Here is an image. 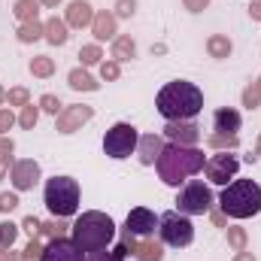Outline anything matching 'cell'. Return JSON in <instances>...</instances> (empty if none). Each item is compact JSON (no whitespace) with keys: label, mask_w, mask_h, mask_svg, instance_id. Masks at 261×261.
Returning a JSON list of instances; mask_svg holds the SVG:
<instances>
[{"label":"cell","mask_w":261,"mask_h":261,"mask_svg":"<svg viewBox=\"0 0 261 261\" xmlns=\"http://www.w3.org/2000/svg\"><path fill=\"white\" fill-rule=\"evenodd\" d=\"M70 225H64L61 219H52V222H46L43 225V234H49V237H64V231Z\"/></svg>","instance_id":"obj_35"},{"label":"cell","mask_w":261,"mask_h":261,"mask_svg":"<svg viewBox=\"0 0 261 261\" xmlns=\"http://www.w3.org/2000/svg\"><path fill=\"white\" fill-rule=\"evenodd\" d=\"M158 234H161V240H164L167 246L182 249V246H189V243L195 240V225H192V219L182 216L179 210H170V213L158 216Z\"/></svg>","instance_id":"obj_6"},{"label":"cell","mask_w":261,"mask_h":261,"mask_svg":"<svg viewBox=\"0 0 261 261\" xmlns=\"http://www.w3.org/2000/svg\"><path fill=\"white\" fill-rule=\"evenodd\" d=\"M155 228H158V216L146 206H134L125 219V234L130 237H152Z\"/></svg>","instance_id":"obj_10"},{"label":"cell","mask_w":261,"mask_h":261,"mask_svg":"<svg viewBox=\"0 0 261 261\" xmlns=\"http://www.w3.org/2000/svg\"><path fill=\"white\" fill-rule=\"evenodd\" d=\"M203 164H206V158H203L200 149H195V146H179V143H164V149H161V155L155 161L158 176L167 186L186 182L189 176H195V173L203 170Z\"/></svg>","instance_id":"obj_2"},{"label":"cell","mask_w":261,"mask_h":261,"mask_svg":"<svg viewBox=\"0 0 261 261\" xmlns=\"http://www.w3.org/2000/svg\"><path fill=\"white\" fill-rule=\"evenodd\" d=\"M40 3H43V6H58L61 0H40Z\"/></svg>","instance_id":"obj_47"},{"label":"cell","mask_w":261,"mask_h":261,"mask_svg":"<svg viewBox=\"0 0 261 261\" xmlns=\"http://www.w3.org/2000/svg\"><path fill=\"white\" fill-rule=\"evenodd\" d=\"M85 261H125L116 252H107V249H94V252H85Z\"/></svg>","instance_id":"obj_36"},{"label":"cell","mask_w":261,"mask_h":261,"mask_svg":"<svg viewBox=\"0 0 261 261\" xmlns=\"http://www.w3.org/2000/svg\"><path fill=\"white\" fill-rule=\"evenodd\" d=\"M137 12V0H116V18H130Z\"/></svg>","instance_id":"obj_33"},{"label":"cell","mask_w":261,"mask_h":261,"mask_svg":"<svg viewBox=\"0 0 261 261\" xmlns=\"http://www.w3.org/2000/svg\"><path fill=\"white\" fill-rule=\"evenodd\" d=\"M119 73H122V70H119V61H103V64H100V76H103L107 82L119 79Z\"/></svg>","instance_id":"obj_39"},{"label":"cell","mask_w":261,"mask_h":261,"mask_svg":"<svg viewBox=\"0 0 261 261\" xmlns=\"http://www.w3.org/2000/svg\"><path fill=\"white\" fill-rule=\"evenodd\" d=\"M237 170H240V158L231 155V152H216L203 164V173H206V179L213 186H228L237 176Z\"/></svg>","instance_id":"obj_9"},{"label":"cell","mask_w":261,"mask_h":261,"mask_svg":"<svg viewBox=\"0 0 261 261\" xmlns=\"http://www.w3.org/2000/svg\"><path fill=\"white\" fill-rule=\"evenodd\" d=\"M249 15L261 21V0H252V3H249Z\"/></svg>","instance_id":"obj_45"},{"label":"cell","mask_w":261,"mask_h":261,"mask_svg":"<svg viewBox=\"0 0 261 261\" xmlns=\"http://www.w3.org/2000/svg\"><path fill=\"white\" fill-rule=\"evenodd\" d=\"M43 203L49 206V213L55 219H67L79 210V182L73 176H52L46 182Z\"/></svg>","instance_id":"obj_5"},{"label":"cell","mask_w":261,"mask_h":261,"mask_svg":"<svg viewBox=\"0 0 261 261\" xmlns=\"http://www.w3.org/2000/svg\"><path fill=\"white\" fill-rule=\"evenodd\" d=\"M9 179H12L15 192H28V189H34V186H37V179H40V164H37L34 158L15 161V164H12V173H9Z\"/></svg>","instance_id":"obj_12"},{"label":"cell","mask_w":261,"mask_h":261,"mask_svg":"<svg viewBox=\"0 0 261 261\" xmlns=\"http://www.w3.org/2000/svg\"><path fill=\"white\" fill-rule=\"evenodd\" d=\"M210 146L219 149V152H228V149H237L240 140H237V134H213L210 137Z\"/></svg>","instance_id":"obj_26"},{"label":"cell","mask_w":261,"mask_h":261,"mask_svg":"<svg viewBox=\"0 0 261 261\" xmlns=\"http://www.w3.org/2000/svg\"><path fill=\"white\" fill-rule=\"evenodd\" d=\"M31 73H34V76H40V79H49V76L55 73V61H52V58H46V55H40V58H34V61H31Z\"/></svg>","instance_id":"obj_27"},{"label":"cell","mask_w":261,"mask_h":261,"mask_svg":"<svg viewBox=\"0 0 261 261\" xmlns=\"http://www.w3.org/2000/svg\"><path fill=\"white\" fill-rule=\"evenodd\" d=\"M0 261H24L21 255H15L12 249H0Z\"/></svg>","instance_id":"obj_44"},{"label":"cell","mask_w":261,"mask_h":261,"mask_svg":"<svg viewBox=\"0 0 261 261\" xmlns=\"http://www.w3.org/2000/svg\"><path fill=\"white\" fill-rule=\"evenodd\" d=\"M67 79H70V88H76V91H97V82L85 70H73Z\"/></svg>","instance_id":"obj_24"},{"label":"cell","mask_w":261,"mask_h":261,"mask_svg":"<svg viewBox=\"0 0 261 261\" xmlns=\"http://www.w3.org/2000/svg\"><path fill=\"white\" fill-rule=\"evenodd\" d=\"M15 237H18V225H12V222H0V249H12Z\"/></svg>","instance_id":"obj_28"},{"label":"cell","mask_w":261,"mask_h":261,"mask_svg":"<svg viewBox=\"0 0 261 261\" xmlns=\"http://www.w3.org/2000/svg\"><path fill=\"white\" fill-rule=\"evenodd\" d=\"M234 261H255V255H252V252H246V249H243V252H237V255H234Z\"/></svg>","instance_id":"obj_46"},{"label":"cell","mask_w":261,"mask_h":261,"mask_svg":"<svg viewBox=\"0 0 261 261\" xmlns=\"http://www.w3.org/2000/svg\"><path fill=\"white\" fill-rule=\"evenodd\" d=\"M137 143H140V134L128 122H119V125H113V128L103 134V152L110 158H116V161L130 158L137 152Z\"/></svg>","instance_id":"obj_7"},{"label":"cell","mask_w":261,"mask_h":261,"mask_svg":"<svg viewBox=\"0 0 261 261\" xmlns=\"http://www.w3.org/2000/svg\"><path fill=\"white\" fill-rule=\"evenodd\" d=\"M21 228H24L31 237H40V234H43V222H40V219H34V216H28V219L21 222Z\"/></svg>","instance_id":"obj_40"},{"label":"cell","mask_w":261,"mask_h":261,"mask_svg":"<svg viewBox=\"0 0 261 261\" xmlns=\"http://www.w3.org/2000/svg\"><path fill=\"white\" fill-rule=\"evenodd\" d=\"M255 88H258V91H261V79H258V82H255Z\"/></svg>","instance_id":"obj_49"},{"label":"cell","mask_w":261,"mask_h":261,"mask_svg":"<svg viewBox=\"0 0 261 261\" xmlns=\"http://www.w3.org/2000/svg\"><path fill=\"white\" fill-rule=\"evenodd\" d=\"M46 34V24H40V21H21L18 24V40L21 43H34V40H40Z\"/></svg>","instance_id":"obj_23"},{"label":"cell","mask_w":261,"mask_h":261,"mask_svg":"<svg viewBox=\"0 0 261 261\" xmlns=\"http://www.w3.org/2000/svg\"><path fill=\"white\" fill-rule=\"evenodd\" d=\"M6 100H9V107H28V91L24 88H9Z\"/></svg>","instance_id":"obj_34"},{"label":"cell","mask_w":261,"mask_h":261,"mask_svg":"<svg viewBox=\"0 0 261 261\" xmlns=\"http://www.w3.org/2000/svg\"><path fill=\"white\" fill-rule=\"evenodd\" d=\"M40 0H15V18L18 21H37Z\"/></svg>","instance_id":"obj_25"},{"label":"cell","mask_w":261,"mask_h":261,"mask_svg":"<svg viewBox=\"0 0 261 261\" xmlns=\"http://www.w3.org/2000/svg\"><path fill=\"white\" fill-rule=\"evenodd\" d=\"M258 152H261V143H258Z\"/></svg>","instance_id":"obj_50"},{"label":"cell","mask_w":261,"mask_h":261,"mask_svg":"<svg viewBox=\"0 0 261 261\" xmlns=\"http://www.w3.org/2000/svg\"><path fill=\"white\" fill-rule=\"evenodd\" d=\"M40 261H85V252H82L73 240H67V237H52V240L43 246Z\"/></svg>","instance_id":"obj_11"},{"label":"cell","mask_w":261,"mask_h":261,"mask_svg":"<svg viewBox=\"0 0 261 261\" xmlns=\"http://www.w3.org/2000/svg\"><path fill=\"white\" fill-rule=\"evenodd\" d=\"M213 125H216V134H237L243 119H240V113L234 107H222V110H216Z\"/></svg>","instance_id":"obj_15"},{"label":"cell","mask_w":261,"mask_h":261,"mask_svg":"<svg viewBox=\"0 0 261 261\" xmlns=\"http://www.w3.org/2000/svg\"><path fill=\"white\" fill-rule=\"evenodd\" d=\"M206 3H210V0H182V6H186L189 12H200V9H206Z\"/></svg>","instance_id":"obj_43"},{"label":"cell","mask_w":261,"mask_h":261,"mask_svg":"<svg viewBox=\"0 0 261 261\" xmlns=\"http://www.w3.org/2000/svg\"><path fill=\"white\" fill-rule=\"evenodd\" d=\"M137 55V43L130 37H116L113 40V61H130Z\"/></svg>","instance_id":"obj_22"},{"label":"cell","mask_w":261,"mask_h":261,"mask_svg":"<svg viewBox=\"0 0 261 261\" xmlns=\"http://www.w3.org/2000/svg\"><path fill=\"white\" fill-rule=\"evenodd\" d=\"M91 34H94V40L97 43H103V40H113L116 37V15L113 12H94V21H91Z\"/></svg>","instance_id":"obj_17"},{"label":"cell","mask_w":261,"mask_h":261,"mask_svg":"<svg viewBox=\"0 0 261 261\" xmlns=\"http://www.w3.org/2000/svg\"><path fill=\"white\" fill-rule=\"evenodd\" d=\"M3 100H6V91H3V88H0V103H3Z\"/></svg>","instance_id":"obj_48"},{"label":"cell","mask_w":261,"mask_h":261,"mask_svg":"<svg viewBox=\"0 0 261 261\" xmlns=\"http://www.w3.org/2000/svg\"><path fill=\"white\" fill-rule=\"evenodd\" d=\"M73 243L82 249V252H94V249H107L116 237V222L100 213V210H85L73 225Z\"/></svg>","instance_id":"obj_3"},{"label":"cell","mask_w":261,"mask_h":261,"mask_svg":"<svg viewBox=\"0 0 261 261\" xmlns=\"http://www.w3.org/2000/svg\"><path fill=\"white\" fill-rule=\"evenodd\" d=\"M219 206L231 219L258 216L261 213V186L255 179H231L222 189V195H219Z\"/></svg>","instance_id":"obj_4"},{"label":"cell","mask_w":261,"mask_h":261,"mask_svg":"<svg viewBox=\"0 0 261 261\" xmlns=\"http://www.w3.org/2000/svg\"><path fill=\"white\" fill-rule=\"evenodd\" d=\"M176 210L182 213V216H203V213H210L213 210V192H210V186L206 182H189L179 197H176Z\"/></svg>","instance_id":"obj_8"},{"label":"cell","mask_w":261,"mask_h":261,"mask_svg":"<svg viewBox=\"0 0 261 261\" xmlns=\"http://www.w3.org/2000/svg\"><path fill=\"white\" fill-rule=\"evenodd\" d=\"M40 110H43V113H52V116H58L64 107H61V100H58L55 94H43V97H40Z\"/></svg>","instance_id":"obj_32"},{"label":"cell","mask_w":261,"mask_h":261,"mask_svg":"<svg viewBox=\"0 0 261 261\" xmlns=\"http://www.w3.org/2000/svg\"><path fill=\"white\" fill-rule=\"evenodd\" d=\"M37 119H40V110H37V107H34V103H28V107H21V116H18V125H21V128H34V125H37Z\"/></svg>","instance_id":"obj_29"},{"label":"cell","mask_w":261,"mask_h":261,"mask_svg":"<svg viewBox=\"0 0 261 261\" xmlns=\"http://www.w3.org/2000/svg\"><path fill=\"white\" fill-rule=\"evenodd\" d=\"M91 21H94V9L85 0H73L67 6V24L70 28H88Z\"/></svg>","instance_id":"obj_16"},{"label":"cell","mask_w":261,"mask_h":261,"mask_svg":"<svg viewBox=\"0 0 261 261\" xmlns=\"http://www.w3.org/2000/svg\"><path fill=\"white\" fill-rule=\"evenodd\" d=\"M15 206H18V195H12V192L0 195V213H12Z\"/></svg>","instance_id":"obj_41"},{"label":"cell","mask_w":261,"mask_h":261,"mask_svg":"<svg viewBox=\"0 0 261 261\" xmlns=\"http://www.w3.org/2000/svg\"><path fill=\"white\" fill-rule=\"evenodd\" d=\"M161 149H164V140H161L158 134H146V137H140V143H137V152H140V161H143V164H155L158 155H161Z\"/></svg>","instance_id":"obj_18"},{"label":"cell","mask_w":261,"mask_h":261,"mask_svg":"<svg viewBox=\"0 0 261 261\" xmlns=\"http://www.w3.org/2000/svg\"><path fill=\"white\" fill-rule=\"evenodd\" d=\"M79 58H82V64H97L103 55H100V46L91 43V46H82V49H79Z\"/></svg>","instance_id":"obj_30"},{"label":"cell","mask_w":261,"mask_h":261,"mask_svg":"<svg viewBox=\"0 0 261 261\" xmlns=\"http://www.w3.org/2000/svg\"><path fill=\"white\" fill-rule=\"evenodd\" d=\"M231 49H234V46H231V40H228L225 34H213V37L206 40V52H210V58H219V61H222V58L231 55Z\"/></svg>","instance_id":"obj_20"},{"label":"cell","mask_w":261,"mask_h":261,"mask_svg":"<svg viewBox=\"0 0 261 261\" xmlns=\"http://www.w3.org/2000/svg\"><path fill=\"white\" fill-rule=\"evenodd\" d=\"M258 103H261V91L255 88V85L246 88V91H243V107H246V110H255Z\"/></svg>","instance_id":"obj_37"},{"label":"cell","mask_w":261,"mask_h":261,"mask_svg":"<svg viewBox=\"0 0 261 261\" xmlns=\"http://www.w3.org/2000/svg\"><path fill=\"white\" fill-rule=\"evenodd\" d=\"M228 243L234 246V252H243L246 249V231L243 228H228Z\"/></svg>","instance_id":"obj_31"},{"label":"cell","mask_w":261,"mask_h":261,"mask_svg":"<svg viewBox=\"0 0 261 261\" xmlns=\"http://www.w3.org/2000/svg\"><path fill=\"white\" fill-rule=\"evenodd\" d=\"M94 119V110L91 107H67V110H61L58 113V130L61 134H73V130H79L85 122H91Z\"/></svg>","instance_id":"obj_13"},{"label":"cell","mask_w":261,"mask_h":261,"mask_svg":"<svg viewBox=\"0 0 261 261\" xmlns=\"http://www.w3.org/2000/svg\"><path fill=\"white\" fill-rule=\"evenodd\" d=\"M67 37H70V34H67V21H61L58 15L46 21V40H49L52 46H64Z\"/></svg>","instance_id":"obj_21"},{"label":"cell","mask_w":261,"mask_h":261,"mask_svg":"<svg viewBox=\"0 0 261 261\" xmlns=\"http://www.w3.org/2000/svg\"><path fill=\"white\" fill-rule=\"evenodd\" d=\"M155 110L167 119V122H192L197 113L203 110V91L189 79H173L167 82L158 97H155Z\"/></svg>","instance_id":"obj_1"},{"label":"cell","mask_w":261,"mask_h":261,"mask_svg":"<svg viewBox=\"0 0 261 261\" xmlns=\"http://www.w3.org/2000/svg\"><path fill=\"white\" fill-rule=\"evenodd\" d=\"M40 255H43V246H40V240H37V237H31V243H28V249H24V255H21V258H24V261H40Z\"/></svg>","instance_id":"obj_38"},{"label":"cell","mask_w":261,"mask_h":261,"mask_svg":"<svg viewBox=\"0 0 261 261\" xmlns=\"http://www.w3.org/2000/svg\"><path fill=\"white\" fill-rule=\"evenodd\" d=\"M134 255H137V261H164V246L155 237H143V243H137Z\"/></svg>","instance_id":"obj_19"},{"label":"cell","mask_w":261,"mask_h":261,"mask_svg":"<svg viewBox=\"0 0 261 261\" xmlns=\"http://www.w3.org/2000/svg\"><path fill=\"white\" fill-rule=\"evenodd\" d=\"M167 140H173V143H179V146H195L197 140H200V128H197L195 122H167Z\"/></svg>","instance_id":"obj_14"},{"label":"cell","mask_w":261,"mask_h":261,"mask_svg":"<svg viewBox=\"0 0 261 261\" xmlns=\"http://www.w3.org/2000/svg\"><path fill=\"white\" fill-rule=\"evenodd\" d=\"M12 125H15V116H12V110H0V137L12 128Z\"/></svg>","instance_id":"obj_42"}]
</instances>
